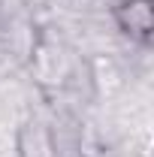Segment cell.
Segmentation results:
<instances>
[{"label":"cell","instance_id":"cell-1","mask_svg":"<svg viewBox=\"0 0 154 157\" xmlns=\"http://www.w3.org/2000/svg\"><path fill=\"white\" fill-rule=\"evenodd\" d=\"M118 24L130 36L148 39V33H151V0H124L118 6Z\"/></svg>","mask_w":154,"mask_h":157}]
</instances>
